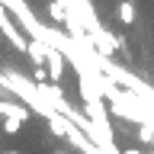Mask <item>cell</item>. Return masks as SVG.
Listing matches in <instances>:
<instances>
[{
    "instance_id": "1",
    "label": "cell",
    "mask_w": 154,
    "mask_h": 154,
    "mask_svg": "<svg viewBox=\"0 0 154 154\" xmlns=\"http://www.w3.org/2000/svg\"><path fill=\"white\" fill-rule=\"evenodd\" d=\"M0 32H3V35H7L10 42L19 48V51H26V48H29V42L19 35V29L13 26V16H10V10H7V3H3V0H0Z\"/></svg>"
},
{
    "instance_id": "2",
    "label": "cell",
    "mask_w": 154,
    "mask_h": 154,
    "mask_svg": "<svg viewBox=\"0 0 154 154\" xmlns=\"http://www.w3.org/2000/svg\"><path fill=\"white\" fill-rule=\"evenodd\" d=\"M45 64H48V77H51V80H58V77L64 74V61L58 55V48H51V45L45 48Z\"/></svg>"
},
{
    "instance_id": "3",
    "label": "cell",
    "mask_w": 154,
    "mask_h": 154,
    "mask_svg": "<svg viewBox=\"0 0 154 154\" xmlns=\"http://www.w3.org/2000/svg\"><path fill=\"white\" fill-rule=\"evenodd\" d=\"M0 116H3V119H19V122H26V109L19 103H0Z\"/></svg>"
},
{
    "instance_id": "4",
    "label": "cell",
    "mask_w": 154,
    "mask_h": 154,
    "mask_svg": "<svg viewBox=\"0 0 154 154\" xmlns=\"http://www.w3.org/2000/svg\"><path fill=\"white\" fill-rule=\"evenodd\" d=\"M19 125H23V122H19V119H3V132L16 135V132H19Z\"/></svg>"
},
{
    "instance_id": "5",
    "label": "cell",
    "mask_w": 154,
    "mask_h": 154,
    "mask_svg": "<svg viewBox=\"0 0 154 154\" xmlns=\"http://www.w3.org/2000/svg\"><path fill=\"white\" fill-rule=\"evenodd\" d=\"M0 87H7V77H3V74H0Z\"/></svg>"
},
{
    "instance_id": "6",
    "label": "cell",
    "mask_w": 154,
    "mask_h": 154,
    "mask_svg": "<svg viewBox=\"0 0 154 154\" xmlns=\"http://www.w3.org/2000/svg\"><path fill=\"white\" fill-rule=\"evenodd\" d=\"M3 154H19V151H3Z\"/></svg>"
}]
</instances>
